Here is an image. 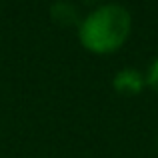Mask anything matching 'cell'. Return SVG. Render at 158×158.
Listing matches in <instances>:
<instances>
[{"label": "cell", "instance_id": "obj_1", "mask_svg": "<svg viewBox=\"0 0 158 158\" xmlns=\"http://www.w3.org/2000/svg\"><path fill=\"white\" fill-rule=\"evenodd\" d=\"M132 16L120 4H102L94 8L80 24L78 38L94 54L116 52L130 36Z\"/></svg>", "mask_w": 158, "mask_h": 158}, {"label": "cell", "instance_id": "obj_2", "mask_svg": "<svg viewBox=\"0 0 158 158\" xmlns=\"http://www.w3.org/2000/svg\"><path fill=\"white\" fill-rule=\"evenodd\" d=\"M144 84L146 80L142 78V74L132 68H124L114 76V88L120 94H138L144 88Z\"/></svg>", "mask_w": 158, "mask_h": 158}, {"label": "cell", "instance_id": "obj_3", "mask_svg": "<svg viewBox=\"0 0 158 158\" xmlns=\"http://www.w3.org/2000/svg\"><path fill=\"white\" fill-rule=\"evenodd\" d=\"M146 84L150 86L152 90H156V92H158V58L150 64V68H148V74H146Z\"/></svg>", "mask_w": 158, "mask_h": 158}]
</instances>
